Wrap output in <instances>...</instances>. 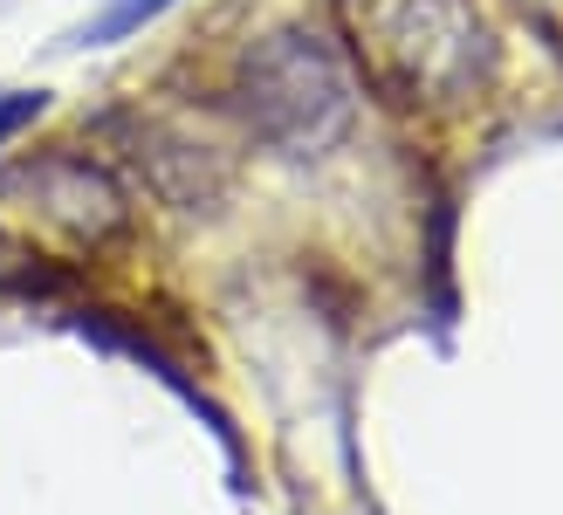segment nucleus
<instances>
[{
    "label": "nucleus",
    "mask_w": 563,
    "mask_h": 515,
    "mask_svg": "<svg viewBox=\"0 0 563 515\" xmlns=\"http://www.w3.org/2000/svg\"><path fill=\"white\" fill-rule=\"evenodd\" d=\"M351 8L364 76L412 110H467L495 83V28L474 0H336Z\"/></svg>",
    "instance_id": "f257e3e1"
},
{
    "label": "nucleus",
    "mask_w": 563,
    "mask_h": 515,
    "mask_svg": "<svg viewBox=\"0 0 563 515\" xmlns=\"http://www.w3.org/2000/svg\"><path fill=\"white\" fill-rule=\"evenodd\" d=\"M0 199H14L42 234L69 241V248H118L137 227L124 179L76 145H42V152L14 158L0 172Z\"/></svg>",
    "instance_id": "7ed1b4c3"
},
{
    "label": "nucleus",
    "mask_w": 563,
    "mask_h": 515,
    "mask_svg": "<svg viewBox=\"0 0 563 515\" xmlns=\"http://www.w3.org/2000/svg\"><path fill=\"white\" fill-rule=\"evenodd\" d=\"M516 8H522L529 21H537L550 42H563V0H516Z\"/></svg>",
    "instance_id": "0eeeda50"
},
{
    "label": "nucleus",
    "mask_w": 563,
    "mask_h": 515,
    "mask_svg": "<svg viewBox=\"0 0 563 515\" xmlns=\"http://www.w3.org/2000/svg\"><path fill=\"white\" fill-rule=\"evenodd\" d=\"M228 103L247 124V138H262L268 152L323 158L351 131L357 90H351L344 55L317 28H275V35L241 48V63L228 76Z\"/></svg>",
    "instance_id": "f03ea898"
},
{
    "label": "nucleus",
    "mask_w": 563,
    "mask_h": 515,
    "mask_svg": "<svg viewBox=\"0 0 563 515\" xmlns=\"http://www.w3.org/2000/svg\"><path fill=\"white\" fill-rule=\"evenodd\" d=\"M165 8H173V0H110V8L82 28L76 35V48H103V42H124V35H137V28L145 21H158Z\"/></svg>",
    "instance_id": "39448f33"
},
{
    "label": "nucleus",
    "mask_w": 563,
    "mask_h": 515,
    "mask_svg": "<svg viewBox=\"0 0 563 515\" xmlns=\"http://www.w3.org/2000/svg\"><path fill=\"white\" fill-rule=\"evenodd\" d=\"M42 110H48L42 90H0V145H14V138L42 118Z\"/></svg>",
    "instance_id": "423d86ee"
},
{
    "label": "nucleus",
    "mask_w": 563,
    "mask_h": 515,
    "mask_svg": "<svg viewBox=\"0 0 563 515\" xmlns=\"http://www.w3.org/2000/svg\"><path fill=\"white\" fill-rule=\"evenodd\" d=\"M103 131L124 145V158H131L137 172H145V186H152L158 199H173V207H186V213H200V207H213V199L228 193V165H220L200 138L173 131L165 118L118 110V118H103Z\"/></svg>",
    "instance_id": "20e7f679"
}]
</instances>
